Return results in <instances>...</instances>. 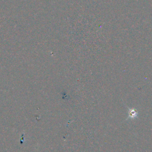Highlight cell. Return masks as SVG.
<instances>
[{"instance_id":"6da1fadb","label":"cell","mask_w":152,"mask_h":152,"mask_svg":"<svg viewBox=\"0 0 152 152\" xmlns=\"http://www.w3.org/2000/svg\"><path fill=\"white\" fill-rule=\"evenodd\" d=\"M128 109L129 110V111H128L129 115H128V117L126 119V120L128 119H135V118H137L138 117V112L137 111V110L135 109L129 108L128 107Z\"/></svg>"}]
</instances>
